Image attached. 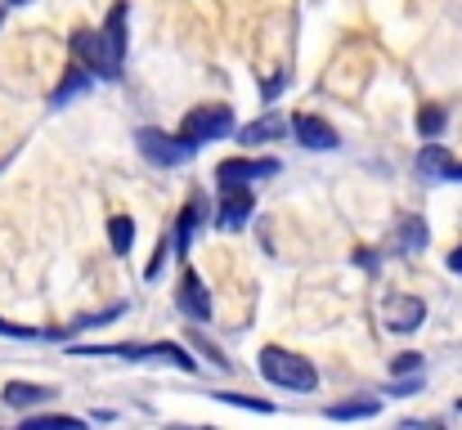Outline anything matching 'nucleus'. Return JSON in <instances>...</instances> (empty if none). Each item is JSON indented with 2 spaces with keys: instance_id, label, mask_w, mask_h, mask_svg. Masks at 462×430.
<instances>
[{
  "instance_id": "1",
  "label": "nucleus",
  "mask_w": 462,
  "mask_h": 430,
  "mask_svg": "<svg viewBox=\"0 0 462 430\" xmlns=\"http://www.w3.org/2000/svg\"><path fill=\"white\" fill-rule=\"evenodd\" d=\"M261 377L274 381L279 390H314L319 386L314 363L301 359V354H292V350H283V345H265L261 350Z\"/></svg>"
},
{
  "instance_id": "2",
  "label": "nucleus",
  "mask_w": 462,
  "mask_h": 430,
  "mask_svg": "<svg viewBox=\"0 0 462 430\" xmlns=\"http://www.w3.org/2000/svg\"><path fill=\"white\" fill-rule=\"evenodd\" d=\"M234 131V108H220V104H207V108H189L184 122H180V135L193 143L207 140H225Z\"/></svg>"
},
{
  "instance_id": "3",
  "label": "nucleus",
  "mask_w": 462,
  "mask_h": 430,
  "mask_svg": "<svg viewBox=\"0 0 462 430\" xmlns=\"http://www.w3.org/2000/svg\"><path fill=\"white\" fill-rule=\"evenodd\" d=\"M279 170H283L279 157H225L216 166V184L220 188H229V184H256V179H270Z\"/></svg>"
},
{
  "instance_id": "4",
  "label": "nucleus",
  "mask_w": 462,
  "mask_h": 430,
  "mask_svg": "<svg viewBox=\"0 0 462 430\" xmlns=\"http://www.w3.org/2000/svg\"><path fill=\"white\" fill-rule=\"evenodd\" d=\"M135 143H140V152H144L153 166H180V161H189V157L198 152V143L193 140H184V135H166V131H140Z\"/></svg>"
},
{
  "instance_id": "5",
  "label": "nucleus",
  "mask_w": 462,
  "mask_h": 430,
  "mask_svg": "<svg viewBox=\"0 0 462 430\" xmlns=\"http://www.w3.org/2000/svg\"><path fill=\"white\" fill-rule=\"evenodd\" d=\"M247 220H252V184H229V188H220V215H216V224H220L225 233H238Z\"/></svg>"
},
{
  "instance_id": "6",
  "label": "nucleus",
  "mask_w": 462,
  "mask_h": 430,
  "mask_svg": "<svg viewBox=\"0 0 462 430\" xmlns=\"http://www.w3.org/2000/svg\"><path fill=\"white\" fill-rule=\"evenodd\" d=\"M104 54H108V81H117L122 59H126V0H117V5L108 9V23H104Z\"/></svg>"
},
{
  "instance_id": "7",
  "label": "nucleus",
  "mask_w": 462,
  "mask_h": 430,
  "mask_svg": "<svg viewBox=\"0 0 462 430\" xmlns=\"http://www.w3.org/2000/svg\"><path fill=\"white\" fill-rule=\"evenodd\" d=\"M382 314H386V327L391 332H418L422 318H427V305L418 296H386Z\"/></svg>"
},
{
  "instance_id": "8",
  "label": "nucleus",
  "mask_w": 462,
  "mask_h": 430,
  "mask_svg": "<svg viewBox=\"0 0 462 430\" xmlns=\"http://www.w3.org/2000/svg\"><path fill=\"white\" fill-rule=\"evenodd\" d=\"M175 300H180V309H184L189 318H198V323H207V318H211V291H207V287H202V279L189 270V261H184V279H180Z\"/></svg>"
},
{
  "instance_id": "9",
  "label": "nucleus",
  "mask_w": 462,
  "mask_h": 430,
  "mask_svg": "<svg viewBox=\"0 0 462 430\" xmlns=\"http://www.w3.org/2000/svg\"><path fill=\"white\" fill-rule=\"evenodd\" d=\"M292 135H297V143H306L310 152H328V148H337V131L323 122V117H314V113H297L292 117Z\"/></svg>"
},
{
  "instance_id": "10",
  "label": "nucleus",
  "mask_w": 462,
  "mask_h": 430,
  "mask_svg": "<svg viewBox=\"0 0 462 430\" xmlns=\"http://www.w3.org/2000/svg\"><path fill=\"white\" fill-rule=\"evenodd\" d=\"M72 54L95 72V77H104L108 81V54H104V32H90V27H81V32H72Z\"/></svg>"
},
{
  "instance_id": "11",
  "label": "nucleus",
  "mask_w": 462,
  "mask_h": 430,
  "mask_svg": "<svg viewBox=\"0 0 462 430\" xmlns=\"http://www.w3.org/2000/svg\"><path fill=\"white\" fill-rule=\"evenodd\" d=\"M0 399H5L9 408H41V404L54 399V390H50V386H32V381H5Z\"/></svg>"
},
{
  "instance_id": "12",
  "label": "nucleus",
  "mask_w": 462,
  "mask_h": 430,
  "mask_svg": "<svg viewBox=\"0 0 462 430\" xmlns=\"http://www.w3.org/2000/svg\"><path fill=\"white\" fill-rule=\"evenodd\" d=\"M198 224H202V202H198V197H189V202H184V211H180V220H175V256H180V261H189V247H193Z\"/></svg>"
},
{
  "instance_id": "13",
  "label": "nucleus",
  "mask_w": 462,
  "mask_h": 430,
  "mask_svg": "<svg viewBox=\"0 0 462 430\" xmlns=\"http://www.w3.org/2000/svg\"><path fill=\"white\" fill-rule=\"evenodd\" d=\"M449 170H454V157H449V148L445 143H427L422 152H418V175L422 179H449Z\"/></svg>"
},
{
  "instance_id": "14",
  "label": "nucleus",
  "mask_w": 462,
  "mask_h": 430,
  "mask_svg": "<svg viewBox=\"0 0 462 430\" xmlns=\"http://www.w3.org/2000/svg\"><path fill=\"white\" fill-rule=\"evenodd\" d=\"M90 77H95L90 68H72V72H68V77L59 81V90L50 95V104H54V108H63L68 99H77V95H86V90H90Z\"/></svg>"
},
{
  "instance_id": "15",
  "label": "nucleus",
  "mask_w": 462,
  "mask_h": 430,
  "mask_svg": "<svg viewBox=\"0 0 462 430\" xmlns=\"http://www.w3.org/2000/svg\"><path fill=\"white\" fill-rule=\"evenodd\" d=\"M377 413H382V399H368V395H364V399H346V404H332V408H328V417H332V422H355V417H377Z\"/></svg>"
},
{
  "instance_id": "16",
  "label": "nucleus",
  "mask_w": 462,
  "mask_h": 430,
  "mask_svg": "<svg viewBox=\"0 0 462 430\" xmlns=\"http://www.w3.org/2000/svg\"><path fill=\"white\" fill-rule=\"evenodd\" d=\"M108 242H113L117 256H131V247H135V220L131 215H113L108 220Z\"/></svg>"
},
{
  "instance_id": "17",
  "label": "nucleus",
  "mask_w": 462,
  "mask_h": 430,
  "mask_svg": "<svg viewBox=\"0 0 462 430\" xmlns=\"http://www.w3.org/2000/svg\"><path fill=\"white\" fill-rule=\"evenodd\" d=\"M279 131H283V122H279V113H265L261 122H252V126H243V131H238V140H243V143H247V148H252V143H261V140H274Z\"/></svg>"
},
{
  "instance_id": "18",
  "label": "nucleus",
  "mask_w": 462,
  "mask_h": 430,
  "mask_svg": "<svg viewBox=\"0 0 462 430\" xmlns=\"http://www.w3.org/2000/svg\"><path fill=\"white\" fill-rule=\"evenodd\" d=\"M400 247L404 252H422L427 247V220L422 215H404L400 220Z\"/></svg>"
},
{
  "instance_id": "19",
  "label": "nucleus",
  "mask_w": 462,
  "mask_h": 430,
  "mask_svg": "<svg viewBox=\"0 0 462 430\" xmlns=\"http://www.w3.org/2000/svg\"><path fill=\"white\" fill-rule=\"evenodd\" d=\"M445 126H449V113H445V108H422V113H418V135H422V140H440Z\"/></svg>"
},
{
  "instance_id": "20",
  "label": "nucleus",
  "mask_w": 462,
  "mask_h": 430,
  "mask_svg": "<svg viewBox=\"0 0 462 430\" xmlns=\"http://www.w3.org/2000/svg\"><path fill=\"white\" fill-rule=\"evenodd\" d=\"M211 399H220V404H238V408H247V413H274L270 399H247V395H234V390H220V395H211Z\"/></svg>"
},
{
  "instance_id": "21",
  "label": "nucleus",
  "mask_w": 462,
  "mask_h": 430,
  "mask_svg": "<svg viewBox=\"0 0 462 430\" xmlns=\"http://www.w3.org/2000/svg\"><path fill=\"white\" fill-rule=\"evenodd\" d=\"M126 314V300H117V305H108L104 314H81L72 327H104V323H113V318H122Z\"/></svg>"
},
{
  "instance_id": "22",
  "label": "nucleus",
  "mask_w": 462,
  "mask_h": 430,
  "mask_svg": "<svg viewBox=\"0 0 462 430\" xmlns=\"http://www.w3.org/2000/svg\"><path fill=\"white\" fill-rule=\"evenodd\" d=\"M54 426H81V422L77 417H45V413L41 417H27V430H54Z\"/></svg>"
},
{
  "instance_id": "23",
  "label": "nucleus",
  "mask_w": 462,
  "mask_h": 430,
  "mask_svg": "<svg viewBox=\"0 0 462 430\" xmlns=\"http://www.w3.org/2000/svg\"><path fill=\"white\" fill-rule=\"evenodd\" d=\"M418 368H422V354H400V359L391 363V372H395V377H404V372H418Z\"/></svg>"
},
{
  "instance_id": "24",
  "label": "nucleus",
  "mask_w": 462,
  "mask_h": 430,
  "mask_svg": "<svg viewBox=\"0 0 462 430\" xmlns=\"http://www.w3.org/2000/svg\"><path fill=\"white\" fill-rule=\"evenodd\" d=\"M0 336H18V341H36L41 332H36V327H18V323H5V318H0Z\"/></svg>"
},
{
  "instance_id": "25",
  "label": "nucleus",
  "mask_w": 462,
  "mask_h": 430,
  "mask_svg": "<svg viewBox=\"0 0 462 430\" xmlns=\"http://www.w3.org/2000/svg\"><path fill=\"white\" fill-rule=\"evenodd\" d=\"M171 242H175V238H171ZM171 242H162V247L153 252V261H149V270H144V279H149V283H153L157 274H162V265H166V252H171Z\"/></svg>"
},
{
  "instance_id": "26",
  "label": "nucleus",
  "mask_w": 462,
  "mask_h": 430,
  "mask_svg": "<svg viewBox=\"0 0 462 430\" xmlns=\"http://www.w3.org/2000/svg\"><path fill=\"white\" fill-rule=\"evenodd\" d=\"M355 265H364L368 274H377V265H382V261H377V252H368V247H359V252H355Z\"/></svg>"
},
{
  "instance_id": "27",
  "label": "nucleus",
  "mask_w": 462,
  "mask_h": 430,
  "mask_svg": "<svg viewBox=\"0 0 462 430\" xmlns=\"http://www.w3.org/2000/svg\"><path fill=\"white\" fill-rule=\"evenodd\" d=\"M279 90H283V77H274V81H265V86H261V95H265V99H270V95H279Z\"/></svg>"
},
{
  "instance_id": "28",
  "label": "nucleus",
  "mask_w": 462,
  "mask_h": 430,
  "mask_svg": "<svg viewBox=\"0 0 462 430\" xmlns=\"http://www.w3.org/2000/svg\"><path fill=\"white\" fill-rule=\"evenodd\" d=\"M449 270H454V274H462V247H458V252H449Z\"/></svg>"
},
{
  "instance_id": "29",
  "label": "nucleus",
  "mask_w": 462,
  "mask_h": 430,
  "mask_svg": "<svg viewBox=\"0 0 462 430\" xmlns=\"http://www.w3.org/2000/svg\"><path fill=\"white\" fill-rule=\"evenodd\" d=\"M449 179H458V184H462V166H458V161H454V170H449Z\"/></svg>"
}]
</instances>
